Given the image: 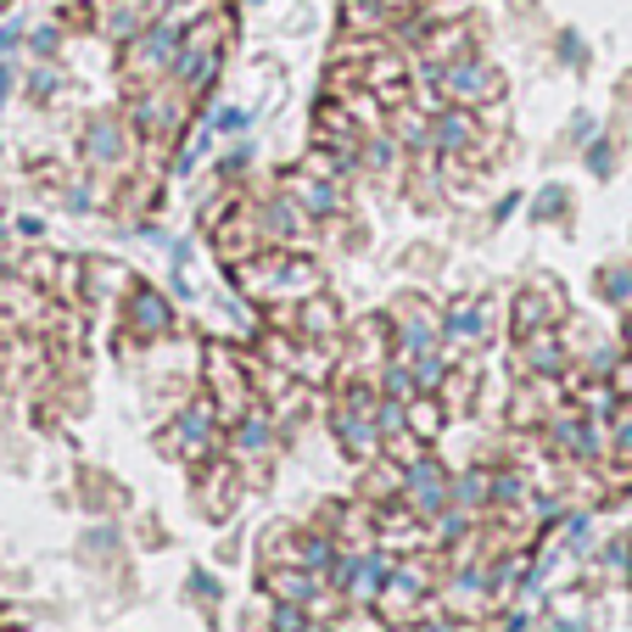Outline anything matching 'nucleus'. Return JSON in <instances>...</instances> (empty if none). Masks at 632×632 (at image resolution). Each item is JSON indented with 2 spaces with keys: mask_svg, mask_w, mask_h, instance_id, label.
<instances>
[{
  "mask_svg": "<svg viewBox=\"0 0 632 632\" xmlns=\"http://www.w3.org/2000/svg\"><path fill=\"white\" fill-rule=\"evenodd\" d=\"M526 364H531V370H560V348L543 336V342H531V348H526Z\"/></svg>",
  "mask_w": 632,
  "mask_h": 632,
  "instance_id": "1a4fd4ad",
  "label": "nucleus"
},
{
  "mask_svg": "<svg viewBox=\"0 0 632 632\" xmlns=\"http://www.w3.org/2000/svg\"><path fill=\"white\" fill-rule=\"evenodd\" d=\"M470 140H476V124L465 113H443V118H436V145H443V152H459V145H470Z\"/></svg>",
  "mask_w": 632,
  "mask_h": 632,
  "instance_id": "39448f33",
  "label": "nucleus"
},
{
  "mask_svg": "<svg viewBox=\"0 0 632 632\" xmlns=\"http://www.w3.org/2000/svg\"><path fill=\"white\" fill-rule=\"evenodd\" d=\"M174 45H179V17H168V23H157L152 34H145V39L134 45L129 68H134V73H157V68L174 57Z\"/></svg>",
  "mask_w": 632,
  "mask_h": 632,
  "instance_id": "7ed1b4c3",
  "label": "nucleus"
},
{
  "mask_svg": "<svg viewBox=\"0 0 632 632\" xmlns=\"http://www.w3.org/2000/svg\"><path fill=\"white\" fill-rule=\"evenodd\" d=\"M409 493H414V504H420V510H443V499H448L443 476H436L431 465H414V476H409Z\"/></svg>",
  "mask_w": 632,
  "mask_h": 632,
  "instance_id": "20e7f679",
  "label": "nucleus"
},
{
  "mask_svg": "<svg viewBox=\"0 0 632 632\" xmlns=\"http://www.w3.org/2000/svg\"><path fill=\"white\" fill-rule=\"evenodd\" d=\"M476 330H481V308H459L448 319V336H459V342H465V336H476Z\"/></svg>",
  "mask_w": 632,
  "mask_h": 632,
  "instance_id": "9d476101",
  "label": "nucleus"
},
{
  "mask_svg": "<svg viewBox=\"0 0 632 632\" xmlns=\"http://www.w3.org/2000/svg\"><path fill=\"white\" fill-rule=\"evenodd\" d=\"M213 381H219V398H224V409H230V414H241V375L224 364V353H213Z\"/></svg>",
  "mask_w": 632,
  "mask_h": 632,
  "instance_id": "423d86ee",
  "label": "nucleus"
},
{
  "mask_svg": "<svg viewBox=\"0 0 632 632\" xmlns=\"http://www.w3.org/2000/svg\"><path fill=\"white\" fill-rule=\"evenodd\" d=\"M90 152H95V157H118V129H107V124L90 129Z\"/></svg>",
  "mask_w": 632,
  "mask_h": 632,
  "instance_id": "9b49d317",
  "label": "nucleus"
},
{
  "mask_svg": "<svg viewBox=\"0 0 632 632\" xmlns=\"http://www.w3.org/2000/svg\"><path fill=\"white\" fill-rule=\"evenodd\" d=\"M443 90L454 95V102H488V95L499 90V79L481 62H454V68H443Z\"/></svg>",
  "mask_w": 632,
  "mask_h": 632,
  "instance_id": "f03ea898",
  "label": "nucleus"
},
{
  "mask_svg": "<svg viewBox=\"0 0 632 632\" xmlns=\"http://www.w3.org/2000/svg\"><path fill=\"white\" fill-rule=\"evenodd\" d=\"M353 576H348V588L359 594V599H375L381 594V560H359V565H348Z\"/></svg>",
  "mask_w": 632,
  "mask_h": 632,
  "instance_id": "0eeeda50",
  "label": "nucleus"
},
{
  "mask_svg": "<svg viewBox=\"0 0 632 632\" xmlns=\"http://www.w3.org/2000/svg\"><path fill=\"white\" fill-rule=\"evenodd\" d=\"M219 57H224V28H219V23H202L197 34L185 39V51H174V73H179V84H185L190 95L208 90Z\"/></svg>",
  "mask_w": 632,
  "mask_h": 632,
  "instance_id": "f257e3e1",
  "label": "nucleus"
},
{
  "mask_svg": "<svg viewBox=\"0 0 632 632\" xmlns=\"http://www.w3.org/2000/svg\"><path fill=\"white\" fill-rule=\"evenodd\" d=\"M241 124H247V113H230V107L219 113V129H241Z\"/></svg>",
  "mask_w": 632,
  "mask_h": 632,
  "instance_id": "ddd939ff",
  "label": "nucleus"
},
{
  "mask_svg": "<svg viewBox=\"0 0 632 632\" xmlns=\"http://www.w3.org/2000/svg\"><path fill=\"white\" fill-rule=\"evenodd\" d=\"M134 325H140V330H163V325H168L163 297H152V291H140V297H134Z\"/></svg>",
  "mask_w": 632,
  "mask_h": 632,
  "instance_id": "6e6552de",
  "label": "nucleus"
},
{
  "mask_svg": "<svg viewBox=\"0 0 632 632\" xmlns=\"http://www.w3.org/2000/svg\"><path fill=\"white\" fill-rule=\"evenodd\" d=\"M264 443H269V431H264V420H253L247 431H241V448H247V454H264Z\"/></svg>",
  "mask_w": 632,
  "mask_h": 632,
  "instance_id": "f8f14e48",
  "label": "nucleus"
},
{
  "mask_svg": "<svg viewBox=\"0 0 632 632\" xmlns=\"http://www.w3.org/2000/svg\"><path fill=\"white\" fill-rule=\"evenodd\" d=\"M7 90H12V73H7V68H0V95H7Z\"/></svg>",
  "mask_w": 632,
  "mask_h": 632,
  "instance_id": "4468645a",
  "label": "nucleus"
}]
</instances>
